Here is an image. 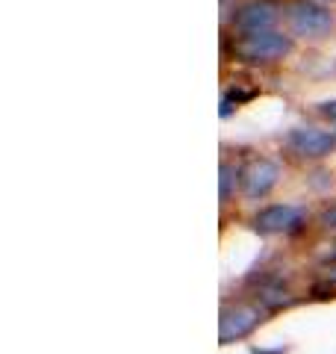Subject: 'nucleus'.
Here are the masks:
<instances>
[{"mask_svg":"<svg viewBox=\"0 0 336 354\" xmlns=\"http://www.w3.org/2000/svg\"><path fill=\"white\" fill-rule=\"evenodd\" d=\"M280 177V165L268 157H251L245 165H239V186H242V198L251 204H260L265 201L268 195L277 189Z\"/></svg>","mask_w":336,"mask_h":354,"instance_id":"5","label":"nucleus"},{"mask_svg":"<svg viewBox=\"0 0 336 354\" xmlns=\"http://www.w3.org/2000/svg\"><path fill=\"white\" fill-rule=\"evenodd\" d=\"M277 24V9L268 0H251L236 9L233 15V27H236L239 36H254V32H268Z\"/></svg>","mask_w":336,"mask_h":354,"instance_id":"8","label":"nucleus"},{"mask_svg":"<svg viewBox=\"0 0 336 354\" xmlns=\"http://www.w3.org/2000/svg\"><path fill=\"white\" fill-rule=\"evenodd\" d=\"M265 310L254 301L251 295H236V298H224L221 313H218V346H239L248 342L256 330L268 322Z\"/></svg>","mask_w":336,"mask_h":354,"instance_id":"1","label":"nucleus"},{"mask_svg":"<svg viewBox=\"0 0 336 354\" xmlns=\"http://www.w3.org/2000/svg\"><path fill=\"white\" fill-rule=\"evenodd\" d=\"M286 27L298 39H324L333 30V15L319 0H289L283 9Z\"/></svg>","mask_w":336,"mask_h":354,"instance_id":"3","label":"nucleus"},{"mask_svg":"<svg viewBox=\"0 0 336 354\" xmlns=\"http://www.w3.org/2000/svg\"><path fill=\"white\" fill-rule=\"evenodd\" d=\"M292 36L280 30H268V32H254V36H239L233 44V53L245 62L254 65H268V62H280L292 53Z\"/></svg>","mask_w":336,"mask_h":354,"instance_id":"4","label":"nucleus"},{"mask_svg":"<svg viewBox=\"0 0 336 354\" xmlns=\"http://www.w3.org/2000/svg\"><path fill=\"white\" fill-rule=\"evenodd\" d=\"M319 113H321L324 118H330L333 124H336V97H333V101H321V104H319Z\"/></svg>","mask_w":336,"mask_h":354,"instance_id":"13","label":"nucleus"},{"mask_svg":"<svg viewBox=\"0 0 336 354\" xmlns=\"http://www.w3.org/2000/svg\"><path fill=\"white\" fill-rule=\"evenodd\" d=\"M286 151H292L298 160H324L330 157V151L336 148V139L333 133H324L312 124L304 127H292L286 133Z\"/></svg>","mask_w":336,"mask_h":354,"instance_id":"7","label":"nucleus"},{"mask_svg":"<svg viewBox=\"0 0 336 354\" xmlns=\"http://www.w3.org/2000/svg\"><path fill=\"white\" fill-rule=\"evenodd\" d=\"M248 295L265 310L268 316L283 313V310H292L301 301V295L295 292V286L289 283L280 272H263L260 278L251 283Z\"/></svg>","mask_w":336,"mask_h":354,"instance_id":"6","label":"nucleus"},{"mask_svg":"<svg viewBox=\"0 0 336 354\" xmlns=\"http://www.w3.org/2000/svg\"><path fill=\"white\" fill-rule=\"evenodd\" d=\"M248 354H292L289 346H277V348H265V346H251Z\"/></svg>","mask_w":336,"mask_h":354,"instance_id":"12","label":"nucleus"},{"mask_svg":"<svg viewBox=\"0 0 336 354\" xmlns=\"http://www.w3.org/2000/svg\"><path fill=\"white\" fill-rule=\"evenodd\" d=\"M319 278L336 283V242L330 245V251L321 254V260H319Z\"/></svg>","mask_w":336,"mask_h":354,"instance_id":"10","label":"nucleus"},{"mask_svg":"<svg viewBox=\"0 0 336 354\" xmlns=\"http://www.w3.org/2000/svg\"><path fill=\"white\" fill-rule=\"evenodd\" d=\"M333 139H336V130H333Z\"/></svg>","mask_w":336,"mask_h":354,"instance_id":"14","label":"nucleus"},{"mask_svg":"<svg viewBox=\"0 0 336 354\" xmlns=\"http://www.w3.org/2000/svg\"><path fill=\"white\" fill-rule=\"evenodd\" d=\"M236 195H242V186H239V165L224 160V162H221V180H218V198H221V207H227Z\"/></svg>","mask_w":336,"mask_h":354,"instance_id":"9","label":"nucleus"},{"mask_svg":"<svg viewBox=\"0 0 336 354\" xmlns=\"http://www.w3.org/2000/svg\"><path fill=\"white\" fill-rule=\"evenodd\" d=\"M316 225L324 230V234H333V236H336V201L324 204V207L319 209V216H316Z\"/></svg>","mask_w":336,"mask_h":354,"instance_id":"11","label":"nucleus"},{"mask_svg":"<svg viewBox=\"0 0 336 354\" xmlns=\"http://www.w3.org/2000/svg\"><path fill=\"white\" fill-rule=\"evenodd\" d=\"M310 218L312 213L304 204L274 201V204H263L251 216V230L260 236H295V234H304Z\"/></svg>","mask_w":336,"mask_h":354,"instance_id":"2","label":"nucleus"}]
</instances>
